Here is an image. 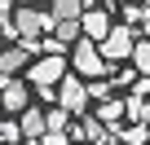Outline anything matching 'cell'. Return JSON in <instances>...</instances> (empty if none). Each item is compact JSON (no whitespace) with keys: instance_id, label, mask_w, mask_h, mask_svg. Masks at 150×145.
Instances as JSON below:
<instances>
[{"instance_id":"obj_18","label":"cell","mask_w":150,"mask_h":145,"mask_svg":"<svg viewBox=\"0 0 150 145\" xmlns=\"http://www.w3.org/2000/svg\"><path fill=\"white\" fill-rule=\"evenodd\" d=\"M0 127H5V119H0Z\"/></svg>"},{"instance_id":"obj_6","label":"cell","mask_w":150,"mask_h":145,"mask_svg":"<svg viewBox=\"0 0 150 145\" xmlns=\"http://www.w3.org/2000/svg\"><path fill=\"white\" fill-rule=\"evenodd\" d=\"M75 22H80V31L88 35V44H97V40L110 31V13H106V9H84Z\"/></svg>"},{"instance_id":"obj_15","label":"cell","mask_w":150,"mask_h":145,"mask_svg":"<svg viewBox=\"0 0 150 145\" xmlns=\"http://www.w3.org/2000/svg\"><path fill=\"white\" fill-rule=\"evenodd\" d=\"M84 92H88V101H106L115 88H110V79H84Z\"/></svg>"},{"instance_id":"obj_3","label":"cell","mask_w":150,"mask_h":145,"mask_svg":"<svg viewBox=\"0 0 150 145\" xmlns=\"http://www.w3.org/2000/svg\"><path fill=\"white\" fill-rule=\"evenodd\" d=\"M71 66H75L80 79H102V75H106V62L97 57V44H88V40L71 48Z\"/></svg>"},{"instance_id":"obj_5","label":"cell","mask_w":150,"mask_h":145,"mask_svg":"<svg viewBox=\"0 0 150 145\" xmlns=\"http://www.w3.org/2000/svg\"><path fill=\"white\" fill-rule=\"evenodd\" d=\"M0 106H5V110H27L31 106V84L27 79H5V84H0Z\"/></svg>"},{"instance_id":"obj_16","label":"cell","mask_w":150,"mask_h":145,"mask_svg":"<svg viewBox=\"0 0 150 145\" xmlns=\"http://www.w3.org/2000/svg\"><path fill=\"white\" fill-rule=\"evenodd\" d=\"M124 119H132V123H146V97H137V92H132V97L124 101Z\"/></svg>"},{"instance_id":"obj_4","label":"cell","mask_w":150,"mask_h":145,"mask_svg":"<svg viewBox=\"0 0 150 145\" xmlns=\"http://www.w3.org/2000/svg\"><path fill=\"white\" fill-rule=\"evenodd\" d=\"M71 127V141H84V145H110V127H102L93 114H75V123H66Z\"/></svg>"},{"instance_id":"obj_2","label":"cell","mask_w":150,"mask_h":145,"mask_svg":"<svg viewBox=\"0 0 150 145\" xmlns=\"http://www.w3.org/2000/svg\"><path fill=\"white\" fill-rule=\"evenodd\" d=\"M53 101H57V110H66L71 119H75V114H84V110H88L84 79H80V75H62V79H57V88H53Z\"/></svg>"},{"instance_id":"obj_8","label":"cell","mask_w":150,"mask_h":145,"mask_svg":"<svg viewBox=\"0 0 150 145\" xmlns=\"http://www.w3.org/2000/svg\"><path fill=\"white\" fill-rule=\"evenodd\" d=\"M18 132H22V141H35L44 132V110H35V106L18 110Z\"/></svg>"},{"instance_id":"obj_17","label":"cell","mask_w":150,"mask_h":145,"mask_svg":"<svg viewBox=\"0 0 150 145\" xmlns=\"http://www.w3.org/2000/svg\"><path fill=\"white\" fill-rule=\"evenodd\" d=\"M66 123H71V114H66V110H57V106L44 114V132H66Z\"/></svg>"},{"instance_id":"obj_12","label":"cell","mask_w":150,"mask_h":145,"mask_svg":"<svg viewBox=\"0 0 150 145\" xmlns=\"http://www.w3.org/2000/svg\"><path fill=\"white\" fill-rule=\"evenodd\" d=\"M132 70H137V75H146V70H150V44H146V35H137L132 40Z\"/></svg>"},{"instance_id":"obj_1","label":"cell","mask_w":150,"mask_h":145,"mask_svg":"<svg viewBox=\"0 0 150 145\" xmlns=\"http://www.w3.org/2000/svg\"><path fill=\"white\" fill-rule=\"evenodd\" d=\"M132 40H137V31H128L124 22H110V31L97 40V57H102L106 66H119V62L132 53Z\"/></svg>"},{"instance_id":"obj_10","label":"cell","mask_w":150,"mask_h":145,"mask_svg":"<svg viewBox=\"0 0 150 145\" xmlns=\"http://www.w3.org/2000/svg\"><path fill=\"white\" fill-rule=\"evenodd\" d=\"M119 9H124V27L137 31V35H146V0H128V5H119Z\"/></svg>"},{"instance_id":"obj_9","label":"cell","mask_w":150,"mask_h":145,"mask_svg":"<svg viewBox=\"0 0 150 145\" xmlns=\"http://www.w3.org/2000/svg\"><path fill=\"white\" fill-rule=\"evenodd\" d=\"M93 119H97L102 127H124V97H106Z\"/></svg>"},{"instance_id":"obj_13","label":"cell","mask_w":150,"mask_h":145,"mask_svg":"<svg viewBox=\"0 0 150 145\" xmlns=\"http://www.w3.org/2000/svg\"><path fill=\"white\" fill-rule=\"evenodd\" d=\"M110 141H119V145H146V123H137V127H110Z\"/></svg>"},{"instance_id":"obj_7","label":"cell","mask_w":150,"mask_h":145,"mask_svg":"<svg viewBox=\"0 0 150 145\" xmlns=\"http://www.w3.org/2000/svg\"><path fill=\"white\" fill-rule=\"evenodd\" d=\"M27 62H31V53H27L22 44H9L5 53H0V84H5V79H13V75H22V70H27Z\"/></svg>"},{"instance_id":"obj_11","label":"cell","mask_w":150,"mask_h":145,"mask_svg":"<svg viewBox=\"0 0 150 145\" xmlns=\"http://www.w3.org/2000/svg\"><path fill=\"white\" fill-rule=\"evenodd\" d=\"M80 13H84L80 0H49V18H53V22H75Z\"/></svg>"},{"instance_id":"obj_14","label":"cell","mask_w":150,"mask_h":145,"mask_svg":"<svg viewBox=\"0 0 150 145\" xmlns=\"http://www.w3.org/2000/svg\"><path fill=\"white\" fill-rule=\"evenodd\" d=\"M49 31H53V40H57V44H62V48H66V44H71V40H75V35H80V22H53V27H49Z\"/></svg>"}]
</instances>
